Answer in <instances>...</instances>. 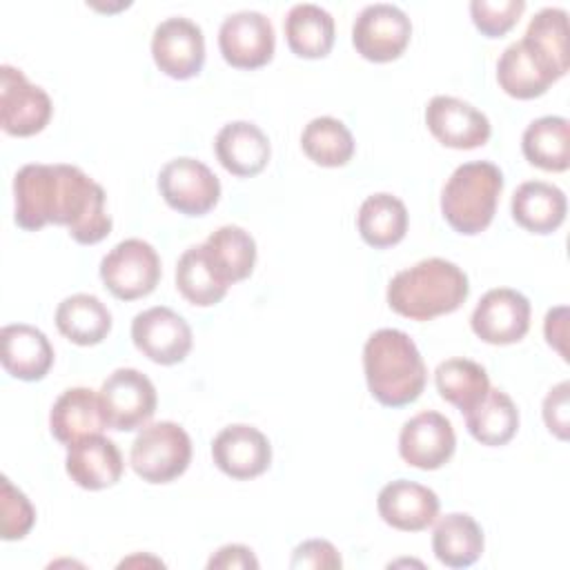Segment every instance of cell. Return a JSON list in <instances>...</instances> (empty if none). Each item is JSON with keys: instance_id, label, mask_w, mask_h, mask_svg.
Wrapping results in <instances>:
<instances>
[{"instance_id": "cell-1", "label": "cell", "mask_w": 570, "mask_h": 570, "mask_svg": "<svg viewBox=\"0 0 570 570\" xmlns=\"http://www.w3.org/2000/svg\"><path fill=\"white\" fill-rule=\"evenodd\" d=\"M363 372L372 396L385 407L414 403L428 379L416 343L403 330L383 327L363 345Z\"/></svg>"}, {"instance_id": "cell-2", "label": "cell", "mask_w": 570, "mask_h": 570, "mask_svg": "<svg viewBox=\"0 0 570 570\" xmlns=\"http://www.w3.org/2000/svg\"><path fill=\"white\" fill-rule=\"evenodd\" d=\"M470 294L465 272L445 258H423L401 269L387 285V305L412 321H430L459 309Z\"/></svg>"}, {"instance_id": "cell-3", "label": "cell", "mask_w": 570, "mask_h": 570, "mask_svg": "<svg viewBox=\"0 0 570 570\" xmlns=\"http://www.w3.org/2000/svg\"><path fill=\"white\" fill-rule=\"evenodd\" d=\"M501 191L503 174L494 163H463L443 185L441 214L454 232L465 236L481 234L494 218Z\"/></svg>"}, {"instance_id": "cell-4", "label": "cell", "mask_w": 570, "mask_h": 570, "mask_svg": "<svg viewBox=\"0 0 570 570\" xmlns=\"http://www.w3.org/2000/svg\"><path fill=\"white\" fill-rule=\"evenodd\" d=\"M53 225H65L80 245H96L111 232V216L105 207V189L76 165H56Z\"/></svg>"}, {"instance_id": "cell-5", "label": "cell", "mask_w": 570, "mask_h": 570, "mask_svg": "<svg viewBox=\"0 0 570 570\" xmlns=\"http://www.w3.org/2000/svg\"><path fill=\"white\" fill-rule=\"evenodd\" d=\"M191 461V439L174 421L145 425L131 443L129 463L147 483H169L178 479Z\"/></svg>"}, {"instance_id": "cell-6", "label": "cell", "mask_w": 570, "mask_h": 570, "mask_svg": "<svg viewBox=\"0 0 570 570\" xmlns=\"http://www.w3.org/2000/svg\"><path fill=\"white\" fill-rule=\"evenodd\" d=\"M105 287L120 301H136L151 294L160 281V258L142 238H125L100 261Z\"/></svg>"}, {"instance_id": "cell-7", "label": "cell", "mask_w": 570, "mask_h": 570, "mask_svg": "<svg viewBox=\"0 0 570 570\" xmlns=\"http://www.w3.org/2000/svg\"><path fill=\"white\" fill-rule=\"evenodd\" d=\"M107 428L131 432L142 428L156 412V387L142 372L134 367L114 370L98 390Z\"/></svg>"}, {"instance_id": "cell-8", "label": "cell", "mask_w": 570, "mask_h": 570, "mask_svg": "<svg viewBox=\"0 0 570 570\" xmlns=\"http://www.w3.org/2000/svg\"><path fill=\"white\" fill-rule=\"evenodd\" d=\"M412 36L407 13L390 2H374L358 11L352 24V45L370 62L396 60Z\"/></svg>"}, {"instance_id": "cell-9", "label": "cell", "mask_w": 570, "mask_h": 570, "mask_svg": "<svg viewBox=\"0 0 570 570\" xmlns=\"http://www.w3.org/2000/svg\"><path fill=\"white\" fill-rule=\"evenodd\" d=\"M158 189L165 203L185 216H205L220 198L216 174L189 156L174 158L160 169Z\"/></svg>"}, {"instance_id": "cell-10", "label": "cell", "mask_w": 570, "mask_h": 570, "mask_svg": "<svg viewBox=\"0 0 570 570\" xmlns=\"http://www.w3.org/2000/svg\"><path fill=\"white\" fill-rule=\"evenodd\" d=\"M53 114L49 94L31 85L11 65L0 67V125L9 136H33L42 131Z\"/></svg>"}, {"instance_id": "cell-11", "label": "cell", "mask_w": 570, "mask_h": 570, "mask_svg": "<svg viewBox=\"0 0 570 570\" xmlns=\"http://www.w3.org/2000/svg\"><path fill=\"white\" fill-rule=\"evenodd\" d=\"M131 341L149 361L176 365L191 350V327L171 307L156 305L138 312L131 321Z\"/></svg>"}, {"instance_id": "cell-12", "label": "cell", "mask_w": 570, "mask_h": 570, "mask_svg": "<svg viewBox=\"0 0 570 570\" xmlns=\"http://www.w3.org/2000/svg\"><path fill=\"white\" fill-rule=\"evenodd\" d=\"M276 36L269 18L261 11L229 13L218 29V49L236 69H258L274 56Z\"/></svg>"}, {"instance_id": "cell-13", "label": "cell", "mask_w": 570, "mask_h": 570, "mask_svg": "<svg viewBox=\"0 0 570 570\" xmlns=\"http://www.w3.org/2000/svg\"><path fill=\"white\" fill-rule=\"evenodd\" d=\"M151 56L165 76L176 80L194 78L205 65L203 29L183 16L165 18L154 29Z\"/></svg>"}, {"instance_id": "cell-14", "label": "cell", "mask_w": 570, "mask_h": 570, "mask_svg": "<svg viewBox=\"0 0 570 570\" xmlns=\"http://www.w3.org/2000/svg\"><path fill=\"white\" fill-rule=\"evenodd\" d=\"M470 325L490 345H512L530 330V301L512 287H494L476 303Z\"/></svg>"}, {"instance_id": "cell-15", "label": "cell", "mask_w": 570, "mask_h": 570, "mask_svg": "<svg viewBox=\"0 0 570 570\" xmlns=\"http://www.w3.org/2000/svg\"><path fill=\"white\" fill-rule=\"evenodd\" d=\"M456 448V436L450 419L441 412L425 410L403 423L399 434L401 459L419 470H439Z\"/></svg>"}, {"instance_id": "cell-16", "label": "cell", "mask_w": 570, "mask_h": 570, "mask_svg": "<svg viewBox=\"0 0 570 570\" xmlns=\"http://www.w3.org/2000/svg\"><path fill=\"white\" fill-rule=\"evenodd\" d=\"M425 125L441 145L452 149L481 147L492 134L488 116L454 96H434L425 107Z\"/></svg>"}, {"instance_id": "cell-17", "label": "cell", "mask_w": 570, "mask_h": 570, "mask_svg": "<svg viewBox=\"0 0 570 570\" xmlns=\"http://www.w3.org/2000/svg\"><path fill=\"white\" fill-rule=\"evenodd\" d=\"M212 459L216 468L227 476L247 481L269 468L272 445L258 428L247 423H234L223 428L214 436Z\"/></svg>"}, {"instance_id": "cell-18", "label": "cell", "mask_w": 570, "mask_h": 570, "mask_svg": "<svg viewBox=\"0 0 570 570\" xmlns=\"http://www.w3.org/2000/svg\"><path fill=\"white\" fill-rule=\"evenodd\" d=\"M376 508L381 519L394 530L421 532L439 517V497L428 485L396 479L381 488Z\"/></svg>"}, {"instance_id": "cell-19", "label": "cell", "mask_w": 570, "mask_h": 570, "mask_svg": "<svg viewBox=\"0 0 570 570\" xmlns=\"http://www.w3.org/2000/svg\"><path fill=\"white\" fill-rule=\"evenodd\" d=\"M65 468L76 485L85 490H105L120 481L125 463L111 439L91 434L67 445Z\"/></svg>"}, {"instance_id": "cell-20", "label": "cell", "mask_w": 570, "mask_h": 570, "mask_svg": "<svg viewBox=\"0 0 570 570\" xmlns=\"http://www.w3.org/2000/svg\"><path fill=\"white\" fill-rule=\"evenodd\" d=\"M214 151L218 163L238 178H252L261 174L269 163V138L249 120H234L220 127L214 138Z\"/></svg>"}, {"instance_id": "cell-21", "label": "cell", "mask_w": 570, "mask_h": 570, "mask_svg": "<svg viewBox=\"0 0 570 570\" xmlns=\"http://www.w3.org/2000/svg\"><path fill=\"white\" fill-rule=\"evenodd\" d=\"M2 367L20 381H40L53 365V347L45 332L29 323H11L0 330Z\"/></svg>"}, {"instance_id": "cell-22", "label": "cell", "mask_w": 570, "mask_h": 570, "mask_svg": "<svg viewBox=\"0 0 570 570\" xmlns=\"http://www.w3.org/2000/svg\"><path fill=\"white\" fill-rule=\"evenodd\" d=\"M56 165L29 163L18 169L13 178L16 196V223L27 232H38L53 216V196H56Z\"/></svg>"}, {"instance_id": "cell-23", "label": "cell", "mask_w": 570, "mask_h": 570, "mask_svg": "<svg viewBox=\"0 0 570 570\" xmlns=\"http://www.w3.org/2000/svg\"><path fill=\"white\" fill-rule=\"evenodd\" d=\"M49 428L53 439L65 445H71L91 434H102L107 421L102 414L100 396L89 387L65 390L49 412Z\"/></svg>"}, {"instance_id": "cell-24", "label": "cell", "mask_w": 570, "mask_h": 570, "mask_svg": "<svg viewBox=\"0 0 570 570\" xmlns=\"http://www.w3.org/2000/svg\"><path fill=\"white\" fill-rule=\"evenodd\" d=\"M512 218L532 234H552L568 212L566 194L546 180H525L512 194Z\"/></svg>"}, {"instance_id": "cell-25", "label": "cell", "mask_w": 570, "mask_h": 570, "mask_svg": "<svg viewBox=\"0 0 570 570\" xmlns=\"http://www.w3.org/2000/svg\"><path fill=\"white\" fill-rule=\"evenodd\" d=\"M523 45L537 62L559 80L568 71V13L559 7H543L530 20Z\"/></svg>"}, {"instance_id": "cell-26", "label": "cell", "mask_w": 570, "mask_h": 570, "mask_svg": "<svg viewBox=\"0 0 570 570\" xmlns=\"http://www.w3.org/2000/svg\"><path fill=\"white\" fill-rule=\"evenodd\" d=\"M56 327L76 345H98L111 330V314L98 296L80 292L58 303Z\"/></svg>"}, {"instance_id": "cell-27", "label": "cell", "mask_w": 570, "mask_h": 570, "mask_svg": "<svg viewBox=\"0 0 570 570\" xmlns=\"http://www.w3.org/2000/svg\"><path fill=\"white\" fill-rule=\"evenodd\" d=\"M483 530L474 517L450 512L439 519L432 534L434 557L448 568H468L483 554Z\"/></svg>"}, {"instance_id": "cell-28", "label": "cell", "mask_w": 570, "mask_h": 570, "mask_svg": "<svg viewBox=\"0 0 570 570\" xmlns=\"http://www.w3.org/2000/svg\"><path fill=\"white\" fill-rule=\"evenodd\" d=\"M285 40L298 58H323L334 45V18L318 4L298 2L285 16Z\"/></svg>"}, {"instance_id": "cell-29", "label": "cell", "mask_w": 570, "mask_h": 570, "mask_svg": "<svg viewBox=\"0 0 570 570\" xmlns=\"http://www.w3.org/2000/svg\"><path fill=\"white\" fill-rule=\"evenodd\" d=\"M521 149L530 165L546 171H566L570 165L568 118L541 116L532 120L521 136Z\"/></svg>"}, {"instance_id": "cell-30", "label": "cell", "mask_w": 570, "mask_h": 570, "mask_svg": "<svg viewBox=\"0 0 570 570\" xmlns=\"http://www.w3.org/2000/svg\"><path fill=\"white\" fill-rule=\"evenodd\" d=\"M356 227L361 238L374 247L385 249L403 240L407 232V209L401 198L379 191L367 196L356 214Z\"/></svg>"}, {"instance_id": "cell-31", "label": "cell", "mask_w": 570, "mask_h": 570, "mask_svg": "<svg viewBox=\"0 0 570 570\" xmlns=\"http://www.w3.org/2000/svg\"><path fill=\"white\" fill-rule=\"evenodd\" d=\"M176 287L185 301L198 307H209L223 301L229 285L216 272L205 245L187 247L176 263Z\"/></svg>"}, {"instance_id": "cell-32", "label": "cell", "mask_w": 570, "mask_h": 570, "mask_svg": "<svg viewBox=\"0 0 570 570\" xmlns=\"http://www.w3.org/2000/svg\"><path fill=\"white\" fill-rule=\"evenodd\" d=\"M497 80L508 96L519 100L539 98L554 82V78L528 51L523 40H517L503 49L497 62Z\"/></svg>"}, {"instance_id": "cell-33", "label": "cell", "mask_w": 570, "mask_h": 570, "mask_svg": "<svg viewBox=\"0 0 570 570\" xmlns=\"http://www.w3.org/2000/svg\"><path fill=\"white\" fill-rule=\"evenodd\" d=\"M434 383L441 399H445L461 412H470L490 392V379L485 367L476 361L461 356L439 363L434 370Z\"/></svg>"}, {"instance_id": "cell-34", "label": "cell", "mask_w": 570, "mask_h": 570, "mask_svg": "<svg viewBox=\"0 0 570 570\" xmlns=\"http://www.w3.org/2000/svg\"><path fill=\"white\" fill-rule=\"evenodd\" d=\"M220 278L232 285L252 274L256 263V240L238 225H223L203 243Z\"/></svg>"}, {"instance_id": "cell-35", "label": "cell", "mask_w": 570, "mask_h": 570, "mask_svg": "<svg viewBox=\"0 0 570 570\" xmlns=\"http://www.w3.org/2000/svg\"><path fill=\"white\" fill-rule=\"evenodd\" d=\"M465 428L483 445H505L517 434L519 410L505 392L490 387L485 399L465 412Z\"/></svg>"}, {"instance_id": "cell-36", "label": "cell", "mask_w": 570, "mask_h": 570, "mask_svg": "<svg viewBox=\"0 0 570 570\" xmlns=\"http://www.w3.org/2000/svg\"><path fill=\"white\" fill-rule=\"evenodd\" d=\"M301 147L305 156L321 167H343L354 156L352 131L332 116L312 118L301 134Z\"/></svg>"}, {"instance_id": "cell-37", "label": "cell", "mask_w": 570, "mask_h": 570, "mask_svg": "<svg viewBox=\"0 0 570 570\" xmlns=\"http://www.w3.org/2000/svg\"><path fill=\"white\" fill-rule=\"evenodd\" d=\"M0 537L4 541H16L29 534L36 523V510L27 494L18 490L7 476L0 479Z\"/></svg>"}, {"instance_id": "cell-38", "label": "cell", "mask_w": 570, "mask_h": 570, "mask_svg": "<svg viewBox=\"0 0 570 570\" xmlns=\"http://www.w3.org/2000/svg\"><path fill=\"white\" fill-rule=\"evenodd\" d=\"M525 9L523 0H472L470 16L474 27L485 38L505 36L521 18Z\"/></svg>"}, {"instance_id": "cell-39", "label": "cell", "mask_w": 570, "mask_h": 570, "mask_svg": "<svg viewBox=\"0 0 570 570\" xmlns=\"http://www.w3.org/2000/svg\"><path fill=\"white\" fill-rule=\"evenodd\" d=\"M338 550L325 539H307L298 543L292 552L289 568H314V570H336L341 568Z\"/></svg>"}, {"instance_id": "cell-40", "label": "cell", "mask_w": 570, "mask_h": 570, "mask_svg": "<svg viewBox=\"0 0 570 570\" xmlns=\"http://www.w3.org/2000/svg\"><path fill=\"white\" fill-rule=\"evenodd\" d=\"M568 392H570V383L561 381L543 399V421H546L548 430L554 436H559L561 441L568 439V421H570Z\"/></svg>"}, {"instance_id": "cell-41", "label": "cell", "mask_w": 570, "mask_h": 570, "mask_svg": "<svg viewBox=\"0 0 570 570\" xmlns=\"http://www.w3.org/2000/svg\"><path fill=\"white\" fill-rule=\"evenodd\" d=\"M207 568H258V561L254 557V552L247 546L240 543H229L216 550V554H212V559L207 561Z\"/></svg>"}, {"instance_id": "cell-42", "label": "cell", "mask_w": 570, "mask_h": 570, "mask_svg": "<svg viewBox=\"0 0 570 570\" xmlns=\"http://www.w3.org/2000/svg\"><path fill=\"white\" fill-rule=\"evenodd\" d=\"M566 314H568V307L559 305V307H554V309H550L546 314V325H543L548 345L554 347L563 358H568V352L563 347V341H566Z\"/></svg>"}]
</instances>
